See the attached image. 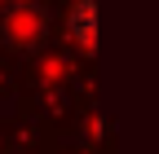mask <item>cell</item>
<instances>
[{
	"instance_id": "6da1fadb",
	"label": "cell",
	"mask_w": 159,
	"mask_h": 154,
	"mask_svg": "<svg viewBox=\"0 0 159 154\" xmlns=\"http://www.w3.org/2000/svg\"><path fill=\"white\" fill-rule=\"evenodd\" d=\"M66 40L80 53L97 49V0H71V9H66Z\"/></svg>"
}]
</instances>
